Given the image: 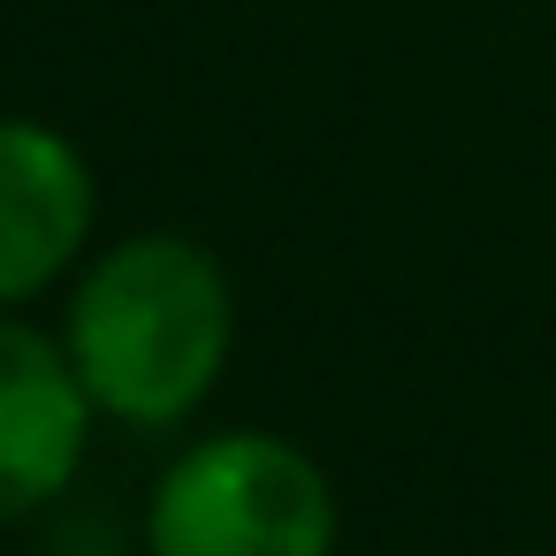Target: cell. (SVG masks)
Masks as SVG:
<instances>
[{
	"label": "cell",
	"instance_id": "1",
	"mask_svg": "<svg viewBox=\"0 0 556 556\" xmlns=\"http://www.w3.org/2000/svg\"><path fill=\"white\" fill-rule=\"evenodd\" d=\"M229 328H237L229 275L214 267L206 244L130 237L85 275L70 305V358L100 412L130 427H168L214 389Z\"/></svg>",
	"mask_w": 556,
	"mask_h": 556
},
{
	"label": "cell",
	"instance_id": "2",
	"mask_svg": "<svg viewBox=\"0 0 556 556\" xmlns=\"http://www.w3.org/2000/svg\"><path fill=\"white\" fill-rule=\"evenodd\" d=\"M146 541L153 556H328L336 495L305 450L275 434H214L161 472Z\"/></svg>",
	"mask_w": 556,
	"mask_h": 556
},
{
	"label": "cell",
	"instance_id": "3",
	"mask_svg": "<svg viewBox=\"0 0 556 556\" xmlns=\"http://www.w3.org/2000/svg\"><path fill=\"white\" fill-rule=\"evenodd\" d=\"M92 389L39 328L0 320V526L54 503L85 457Z\"/></svg>",
	"mask_w": 556,
	"mask_h": 556
},
{
	"label": "cell",
	"instance_id": "4",
	"mask_svg": "<svg viewBox=\"0 0 556 556\" xmlns=\"http://www.w3.org/2000/svg\"><path fill=\"white\" fill-rule=\"evenodd\" d=\"M92 229V168L47 123L0 115V305L47 290Z\"/></svg>",
	"mask_w": 556,
	"mask_h": 556
}]
</instances>
